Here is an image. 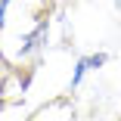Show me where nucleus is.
<instances>
[{
  "label": "nucleus",
  "instance_id": "f257e3e1",
  "mask_svg": "<svg viewBox=\"0 0 121 121\" xmlns=\"http://www.w3.org/2000/svg\"><path fill=\"white\" fill-rule=\"evenodd\" d=\"M87 68H90V62H87V59H81V62H78V68H75V75H71V87H78V84H81V78H84V71H87Z\"/></svg>",
  "mask_w": 121,
  "mask_h": 121
},
{
  "label": "nucleus",
  "instance_id": "f03ea898",
  "mask_svg": "<svg viewBox=\"0 0 121 121\" xmlns=\"http://www.w3.org/2000/svg\"><path fill=\"white\" fill-rule=\"evenodd\" d=\"M87 62H90V68H99V65L106 62V56H103V53H96V56H87Z\"/></svg>",
  "mask_w": 121,
  "mask_h": 121
}]
</instances>
